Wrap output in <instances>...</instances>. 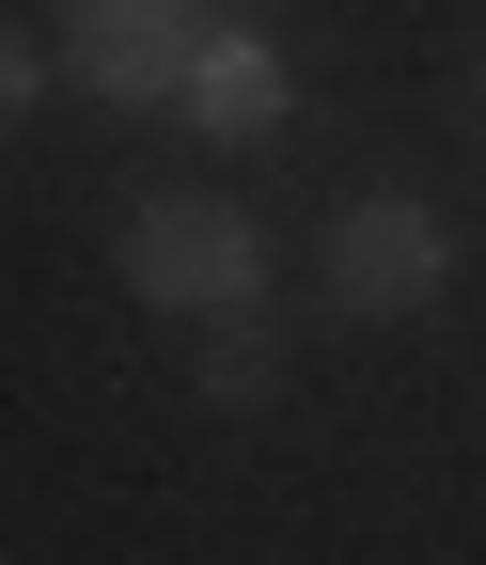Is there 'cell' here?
Segmentation results:
<instances>
[{
	"label": "cell",
	"mask_w": 486,
	"mask_h": 565,
	"mask_svg": "<svg viewBox=\"0 0 486 565\" xmlns=\"http://www.w3.org/2000/svg\"><path fill=\"white\" fill-rule=\"evenodd\" d=\"M126 282H142L158 315H251L267 236H251V204H220V189H158L142 221H126Z\"/></svg>",
	"instance_id": "obj_1"
},
{
	"label": "cell",
	"mask_w": 486,
	"mask_h": 565,
	"mask_svg": "<svg viewBox=\"0 0 486 565\" xmlns=\"http://www.w3.org/2000/svg\"><path fill=\"white\" fill-rule=\"evenodd\" d=\"M204 32H220L204 0H63V79L110 110H188Z\"/></svg>",
	"instance_id": "obj_2"
},
{
	"label": "cell",
	"mask_w": 486,
	"mask_h": 565,
	"mask_svg": "<svg viewBox=\"0 0 486 565\" xmlns=\"http://www.w3.org/2000/svg\"><path fill=\"white\" fill-rule=\"evenodd\" d=\"M440 282H455V221H440V204L377 189V204L330 221V299H345V315H424Z\"/></svg>",
	"instance_id": "obj_3"
},
{
	"label": "cell",
	"mask_w": 486,
	"mask_h": 565,
	"mask_svg": "<svg viewBox=\"0 0 486 565\" xmlns=\"http://www.w3.org/2000/svg\"><path fill=\"white\" fill-rule=\"evenodd\" d=\"M188 110L204 126H283V47H267V32H204V63H188Z\"/></svg>",
	"instance_id": "obj_4"
},
{
	"label": "cell",
	"mask_w": 486,
	"mask_h": 565,
	"mask_svg": "<svg viewBox=\"0 0 486 565\" xmlns=\"http://www.w3.org/2000/svg\"><path fill=\"white\" fill-rule=\"evenodd\" d=\"M283 393V330L267 315H204V408H267Z\"/></svg>",
	"instance_id": "obj_5"
},
{
	"label": "cell",
	"mask_w": 486,
	"mask_h": 565,
	"mask_svg": "<svg viewBox=\"0 0 486 565\" xmlns=\"http://www.w3.org/2000/svg\"><path fill=\"white\" fill-rule=\"evenodd\" d=\"M32 95H47V47H32V32H17V17H0V126H17V110H32Z\"/></svg>",
	"instance_id": "obj_6"
}]
</instances>
